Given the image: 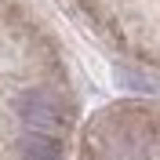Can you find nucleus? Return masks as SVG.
I'll return each mask as SVG.
<instances>
[{
	"mask_svg": "<svg viewBox=\"0 0 160 160\" xmlns=\"http://www.w3.org/2000/svg\"><path fill=\"white\" fill-rule=\"evenodd\" d=\"M18 117L29 128H37V135H55L62 128V106L48 91H26L18 98Z\"/></svg>",
	"mask_w": 160,
	"mask_h": 160,
	"instance_id": "nucleus-1",
	"label": "nucleus"
}]
</instances>
